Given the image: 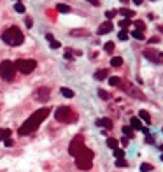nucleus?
<instances>
[{"label":"nucleus","mask_w":163,"mask_h":172,"mask_svg":"<svg viewBox=\"0 0 163 172\" xmlns=\"http://www.w3.org/2000/svg\"><path fill=\"white\" fill-rule=\"evenodd\" d=\"M112 28H114V25H112V21H104V23L98 27V30H97V33L98 35H105V33H109V32H112Z\"/></svg>","instance_id":"nucleus-10"},{"label":"nucleus","mask_w":163,"mask_h":172,"mask_svg":"<svg viewBox=\"0 0 163 172\" xmlns=\"http://www.w3.org/2000/svg\"><path fill=\"white\" fill-rule=\"evenodd\" d=\"M118 37H119V40H128V37H130V33H128L126 30H121V32L118 33Z\"/></svg>","instance_id":"nucleus-31"},{"label":"nucleus","mask_w":163,"mask_h":172,"mask_svg":"<svg viewBox=\"0 0 163 172\" xmlns=\"http://www.w3.org/2000/svg\"><path fill=\"white\" fill-rule=\"evenodd\" d=\"M49 109H48V107H42V109H37L35 113H32V116L25 121V123H23L19 128H18V134L19 135H28V134H32V132H35L37 130V128L40 126V123L46 119V118H48L49 116Z\"/></svg>","instance_id":"nucleus-1"},{"label":"nucleus","mask_w":163,"mask_h":172,"mask_svg":"<svg viewBox=\"0 0 163 172\" xmlns=\"http://www.w3.org/2000/svg\"><path fill=\"white\" fill-rule=\"evenodd\" d=\"M86 2H89L91 5H95V7H98V5H100V2H98V0H86Z\"/></svg>","instance_id":"nucleus-40"},{"label":"nucleus","mask_w":163,"mask_h":172,"mask_svg":"<svg viewBox=\"0 0 163 172\" xmlns=\"http://www.w3.org/2000/svg\"><path fill=\"white\" fill-rule=\"evenodd\" d=\"M70 35H74V37H88L89 32L84 30V28H76V30H70Z\"/></svg>","instance_id":"nucleus-14"},{"label":"nucleus","mask_w":163,"mask_h":172,"mask_svg":"<svg viewBox=\"0 0 163 172\" xmlns=\"http://www.w3.org/2000/svg\"><path fill=\"white\" fill-rule=\"evenodd\" d=\"M107 76H109V70H107V69H100V70H97V72H95V79H98V81L105 79Z\"/></svg>","instance_id":"nucleus-16"},{"label":"nucleus","mask_w":163,"mask_h":172,"mask_svg":"<svg viewBox=\"0 0 163 172\" xmlns=\"http://www.w3.org/2000/svg\"><path fill=\"white\" fill-rule=\"evenodd\" d=\"M123 135L126 137V139H133V128L132 126H123Z\"/></svg>","instance_id":"nucleus-21"},{"label":"nucleus","mask_w":163,"mask_h":172,"mask_svg":"<svg viewBox=\"0 0 163 172\" xmlns=\"http://www.w3.org/2000/svg\"><path fill=\"white\" fill-rule=\"evenodd\" d=\"M9 137H11V128H2V130H0V142L9 139Z\"/></svg>","instance_id":"nucleus-22"},{"label":"nucleus","mask_w":163,"mask_h":172,"mask_svg":"<svg viewBox=\"0 0 163 172\" xmlns=\"http://www.w3.org/2000/svg\"><path fill=\"white\" fill-rule=\"evenodd\" d=\"M130 126H132V128H135V130H142V126H144V125H142V121L138 119V118H132V119H130Z\"/></svg>","instance_id":"nucleus-15"},{"label":"nucleus","mask_w":163,"mask_h":172,"mask_svg":"<svg viewBox=\"0 0 163 172\" xmlns=\"http://www.w3.org/2000/svg\"><path fill=\"white\" fill-rule=\"evenodd\" d=\"M138 119H140V121H146V123H151V116H149V113L144 111V109L138 113Z\"/></svg>","instance_id":"nucleus-18"},{"label":"nucleus","mask_w":163,"mask_h":172,"mask_svg":"<svg viewBox=\"0 0 163 172\" xmlns=\"http://www.w3.org/2000/svg\"><path fill=\"white\" fill-rule=\"evenodd\" d=\"M97 93H98V97H100L102 100H109V98H110V93H109V91H105V90H102V88H100Z\"/></svg>","instance_id":"nucleus-25"},{"label":"nucleus","mask_w":163,"mask_h":172,"mask_svg":"<svg viewBox=\"0 0 163 172\" xmlns=\"http://www.w3.org/2000/svg\"><path fill=\"white\" fill-rule=\"evenodd\" d=\"M151 2H156V0H151Z\"/></svg>","instance_id":"nucleus-47"},{"label":"nucleus","mask_w":163,"mask_h":172,"mask_svg":"<svg viewBox=\"0 0 163 172\" xmlns=\"http://www.w3.org/2000/svg\"><path fill=\"white\" fill-rule=\"evenodd\" d=\"M25 25H27L28 28H32V27H33V19H32L30 16H28V18H25Z\"/></svg>","instance_id":"nucleus-37"},{"label":"nucleus","mask_w":163,"mask_h":172,"mask_svg":"<svg viewBox=\"0 0 163 172\" xmlns=\"http://www.w3.org/2000/svg\"><path fill=\"white\" fill-rule=\"evenodd\" d=\"M118 88H121L123 91H126V93H128V95H132L133 98H138V100H146V95H144L142 91H138V90L135 88V86H133V84H130L128 81H126V83H123V81H121V84L118 86Z\"/></svg>","instance_id":"nucleus-7"},{"label":"nucleus","mask_w":163,"mask_h":172,"mask_svg":"<svg viewBox=\"0 0 163 172\" xmlns=\"http://www.w3.org/2000/svg\"><path fill=\"white\" fill-rule=\"evenodd\" d=\"M56 11H58V12H63V14H68L72 9H70V5H65V4H56Z\"/></svg>","instance_id":"nucleus-17"},{"label":"nucleus","mask_w":163,"mask_h":172,"mask_svg":"<svg viewBox=\"0 0 163 172\" xmlns=\"http://www.w3.org/2000/svg\"><path fill=\"white\" fill-rule=\"evenodd\" d=\"M55 118L60 123H72V121L77 119V114L68 105H60V107H56V111H55Z\"/></svg>","instance_id":"nucleus-3"},{"label":"nucleus","mask_w":163,"mask_h":172,"mask_svg":"<svg viewBox=\"0 0 163 172\" xmlns=\"http://www.w3.org/2000/svg\"><path fill=\"white\" fill-rule=\"evenodd\" d=\"M109 84H112V86H119V84H121V77H116V76L109 77Z\"/></svg>","instance_id":"nucleus-27"},{"label":"nucleus","mask_w":163,"mask_h":172,"mask_svg":"<svg viewBox=\"0 0 163 172\" xmlns=\"http://www.w3.org/2000/svg\"><path fill=\"white\" fill-rule=\"evenodd\" d=\"M121 144H123V146H128V139H126V137H123V139H121Z\"/></svg>","instance_id":"nucleus-43"},{"label":"nucleus","mask_w":163,"mask_h":172,"mask_svg":"<svg viewBox=\"0 0 163 172\" xmlns=\"http://www.w3.org/2000/svg\"><path fill=\"white\" fill-rule=\"evenodd\" d=\"M114 158H116V160L125 158V151H123V149H114Z\"/></svg>","instance_id":"nucleus-29"},{"label":"nucleus","mask_w":163,"mask_h":172,"mask_svg":"<svg viewBox=\"0 0 163 172\" xmlns=\"http://www.w3.org/2000/svg\"><path fill=\"white\" fill-rule=\"evenodd\" d=\"M14 67H16V70H19L21 74H30V72L35 70L37 61H35V60H25V58H21V60L14 61Z\"/></svg>","instance_id":"nucleus-5"},{"label":"nucleus","mask_w":163,"mask_h":172,"mask_svg":"<svg viewBox=\"0 0 163 172\" xmlns=\"http://www.w3.org/2000/svg\"><path fill=\"white\" fill-rule=\"evenodd\" d=\"M95 125L105 128V130H109V128H112V119H110V118H100V119L95 121Z\"/></svg>","instance_id":"nucleus-11"},{"label":"nucleus","mask_w":163,"mask_h":172,"mask_svg":"<svg viewBox=\"0 0 163 172\" xmlns=\"http://www.w3.org/2000/svg\"><path fill=\"white\" fill-rule=\"evenodd\" d=\"M65 60H74V56H72V51H65Z\"/></svg>","instance_id":"nucleus-38"},{"label":"nucleus","mask_w":163,"mask_h":172,"mask_svg":"<svg viewBox=\"0 0 163 172\" xmlns=\"http://www.w3.org/2000/svg\"><path fill=\"white\" fill-rule=\"evenodd\" d=\"M146 141H147V142H149V144H154V139H153V137H151V135H147V139H146Z\"/></svg>","instance_id":"nucleus-42"},{"label":"nucleus","mask_w":163,"mask_h":172,"mask_svg":"<svg viewBox=\"0 0 163 172\" xmlns=\"http://www.w3.org/2000/svg\"><path fill=\"white\" fill-rule=\"evenodd\" d=\"M2 40L9 46H21L25 42V35L21 33V30L18 27H11L2 33Z\"/></svg>","instance_id":"nucleus-2"},{"label":"nucleus","mask_w":163,"mask_h":172,"mask_svg":"<svg viewBox=\"0 0 163 172\" xmlns=\"http://www.w3.org/2000/svg\"><path fill=\"white\" fill-rule=\"evenodd\" d=\"M142 2H144V0H133V4H135V5H140Z\"/></svg>","instance_id":"nucleus-44"},{"label":"nucleus","mask_w":163,"mask_h":172,"mask_svg":"<svg viewBox=\"0 0 163 172\" xmlns=\"http://www.w3.org/2000/svg\"><path fill=\"white\" fill-rule=\"evenodd\" d=\"M93 165V160H88V158H83V156H76V167L79 170H89Z\"/></svg>","instance_id":"nucleus-9"},{"label":"nucleus","mask_w":163,"mask_h":172,"mask_svg":"<svg viewBox=\"0 0 163 172\" xmlns=\"http://www.w3.org/2000/svg\"><path fill=\"white\" fill-rule=\"evenodd\" d=\"M119 2H121V4H128V2H130V0H119Z\"/></svg>","instance_id":"nucleus-45"},{"label":"nucleus","mask_w":163,"mask_h":172,"mask_svg":"<svg viewBox=\"0 0 163 172\" xmlns=\"http://www.w3.org/2000/svg\"><path fill=\"white\" fill-rule=\"evenodd\" d=\"M132 35H133L137 40H144V39H146V37H144V32H140V30H133Z\"/></svg>","instance_id":"nucleus-26"},{"label":"nucleus","mask_w":163,"mask_h":172,"mask_svg":"<svg viewBox=\"0 0 163 172\" xmlns=\"http://www.w3.org/2000/svg\"><path fill=\"white\" fill-rule=\"evenodd\" d=\"M144 56H146L147 60H151V61H156V63H160V61H161L160 55H158L156 51H153V49H146V51H144Z\"/></svg>","instance_id":"nucleus-12"},{"label":"nucleus","mask_w":163,"mask_h":172,"mask_svg":"<svg viewBox=\"0 0 163 172\" xmlns=\"http://www.w3.org/2000/svg\"><path fill=\"white\" fill-rule=\"evenodd\" d=\"M104 48H105V51H107V53H112L116 46H114V42L110 40V42H105V46H104Z\"/></svg>","instance_id":"nucleus-33"},{"label":"nucleus","mask_w":163,"mask_h":172,"mask_svg":"<svg viewBox=\"0 0 163 172\" xmlns=\"http://www.w3.org/2000/svg\"><path fill=\"white\" fill-rule=\"evenodd\" d=\"M153 170V165L149 163H140V172H151Z\"/></svg>","instance_id":"nucleus-32"},{"label":"nucleus","mask_w":163,"mask_h":172,"mask_svg":"<svg viewBox=\"0 0 163 172\" xmlns=\"http://www.w3.org/2000/svg\"><path fill=\"white\" fill-rule=\"evenodd\" d=\"M84 147H86V146H84V137H83V135H76V137L70 141V146H68V153H70V156L76 158Z\"/></svg>","instance_id":"nucleus-6"},{"label":"nucleus","mask_w":163,"mask_h":172,"mask_svg":"<svg viewBox=\"0 0 163 172\" xmlns=\"http://www.w3.org/2000/svg\"><path fill=\"white\" fill-rule=\"evenodd\" d=\"M158 40H160L158 37H151V39H149V44H156V42H158Z\"/></svg>","instance_id":"nucleus-41"},{"label":"nucleus","mask_w":163,"mask_h":172,"mask_svg":"<svg viewBox=\"0 0 163 172\" xmlns=\"http://www.w3.org/2000/svg\"><path fill=\"white\" fill-rule=\"evenodd\" d=\"M110 65L112 67H121L123 65V58L121 56H112L110 58Z\"/></svg>","instance_id":"nucleus-19"},{"label":"nucleus","mask_w":163,"mask_h":172,"mask_svg":"<svg viewBox=\"0 0 163 172\" xmlns=\"http://www.w3.org/2000/svg\"><path fill=\"white\" fill-rule=\"evenodd\" d=\"M128 165V162L125 160V158H121V160H116V167H126Z\"/></svg>","instance_id":"nucleus-36"},{"label":"nucleus","mask_w":163,"mask_h":172,"mask_svg":"<svg viewBox=\"0 0 163 172\" xmlns=\"http://www.w3.org/2000/svg\"><path fill=\"white\" fill-rule=\"evenodd\" d=\"M116 14H118V11H114V9H112V11H107V12H105V18H107V21H110V19H112Z\"/></svg>","instance_id":"nucleus-34"},{"label":"nucleus","mask_w":163,"mask_h":172,"mask_svg":"<svg viewBox=\"0 0 163 172\" xmlns=\"http://www.w3.org/2000/svg\"><path fill=\"white\" fill-rule=\"evenodd\" d=\"M133 25L137 27V30H140V32H144V30H146V23H144V21H140V19H137Z\"/></svg>","instance_id":"nucleus-28"},{"label":"nucleus","mask_w":163,"mask_h":172,"mask_svg":"<svg viewBox=\"0 0 163 172\" xmlns=\"http://www.w3.org/2000/svg\"><path fill=\"white\" fill-rule=\"evenodd\" d=\"M119 25H121V28H123V30H126V28H128V27H130V25H132V21H130V19H126V18H125V19H123V21H121V23H119Z\"/></svg>","instance_id":"nucleus-35"},{"label":"nucleus","mask_w":163,"mask_h":172,"mask_svg":"<svg viewBox=\"0 0 163 172\" xmlns=\"http://www.w3.org/2000/svg\"><path fill=\"white\" fill-rule=\"evenodd\" d=\"M16 76V67L11 60H4L0 63V77L5 79V81H12Z\"/></svg>","instance_id":"nucleus-4"},{"label":"nucleus","mask_w":163,"mask_h":172,"mask_svg":"<svg viewBox=\"0 0 163 172\" xmlns=\"http://www.w3.org/2000/svg\"><path fill=\"white\" fill-rule=\"evenodd\" d=\"M14 11H16V12H21V14H23V12H25V5H23L21 2H16V4H14Z\"/></svg>","instance_id":"nucleus-30"},{"label":"nucleus","mask_w":163,"mask_h":172,"mask_svg":"<svg viewBox=\"0 0 163 172\" xmlns=\"http://www.w3.org/2000/svg\"><path fill=\"white\" fill-rule=\"evenodd\" d=\"M46 39H48L49 40V46L53 48V49H58V48H61V44H60V42L53 37V33H46Z\"/></svg>","instance_id":"nucleus-13"},{"label":"nucleus","mask_w":163,"mask_h":172,"mask_svg":"<svg viewBox=\"0 0 163 172\" xmlns=\"http://www.w3.org/2000/svg\"><path fill=\"white\" fill-rule=\"evenodd\" d=\"M60 93H61L65 98H74V95H76L70 88H61V90H60Z\"/></svg>","instance_id":"nucleus-20"},{"label":"nucleus","mask_w":163,"mask_h":172,"mask_svg":"<svg viewBox=\"0 0 163 172\" xmlns=\"http://www.w3.org/2000/svg\"><path fill=\"white\" fill-rule=\"evenodd\" d=\"M161 162H163V155H161Z\"/></svg>","instance_id":"nucleus-46"},{"label":"nucleus","mask_w":163,"mask_h":172,"mask_svg":"<svg viewBox=\"0 0 163 172\" xmlns=\"http://www.w3.org/2000/svg\"><path fill=\"white\" fill-rule=\"evenodd\" d=\"M4 144H5V146H7V147H11V146H12V144H14V141H12V139H11V137H9V139H5V141H4Z\"/></svg>","instance_id":"nucleus-39"},{"label":"nucleus","mask_w":163,"mask_h":172,"mask_svg":"<svg viewBox=\"0 0 163 172\" xmlns=\"http://www.w3.org/2000/svg\"><path fill=\"white\" fill-rule=\"evenodd\" d=\"M119 12H121V14H123V16H125L126 19H128V18H133V16H135V11H132V9H126V7H123V9H121Z\"/></svg>","instance_id":"nucleus-24"},{"label":"nucleus","mask_w":163,"mask_h":172,"mask_svg":"<svg viewBox=\"0 0 163 172\" xmlns=\"http://www.w3.org/2000/svg\"><path fill=\"white\" fill-rule=\"evenodd\" d=\"M49 93H51L49 88H39V90L33 93V98H35L37 102H46V100H49Z\"/></svg>","instance_id":"nucleus-8"},{"label":"nucleus","mask_w":163,"mask_h":172,"mask_svg":"<svg viewBox=\"0 0 163 172\" xmlns=\"http://www.w3.org/2000/svg\"><path fill=\"white\" fill-rule=\"evenodd\" d=\"M118 144H119L118 139H114V137H109V139H107V146H109L110 149H118Z\"/></svg>","instance_id":"nucleus-23"}]
</instances>
